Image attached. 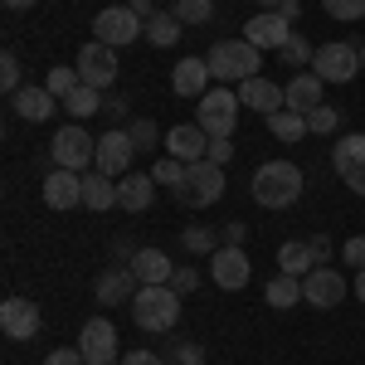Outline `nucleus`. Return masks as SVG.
Returning <instances> with one entry per match:
<instances>
[{"instance_id":"nucleus-42","label":"nucleus","mask_w":365,"mask_h":365,"mask_svg":"<svg viewBox=\"0 0 365 365\" xmlns=\"http://www.w3.org/2000/svg\"><path fill=\"white\" fill-rule=\"evenodd\" d=\"M170 287L185 297V292H195V287H200V273L190 268V263H175V273H170Z\"/></svg>"},{"instance_id":"nucleus-45","label":"nucleus","mask_w":365,"mask_h":365,"mask_svg":"<svg viewBox=\"0 0 365 365\" xmlns=\"http://www.w3.org/2000/svg\"><path fill=\"white\" fill-rule=\"evenodd\" d=\"M229 156H234V141H229V137H210V156H205V161L229 166Z\"/></svg>"},{"instance_id":"nucleus-1","label":"nucleus","mask_w":365,"mask_h":365,"mask_svg":"<svg viewBox=\"0 0 365 365\" xmlns=\"http://www.w3.org/2000/svg\"><path fill=\"white\" fill-rule=\"evenodd\" d=\"M302 170L292 166V161H263V166L253 170V200L263 205V210H287V205H297L302 200Z\"/></svg>"},{"instance_id":"nucleus-43","label":"nucleus","mask_w":365,"mask_h":365,"mask_svg":"<svg viewBox=\"0 0 365 365\" xmlns=\"http://www.w3.org/2000/svg\"><path fill=\"white\" fill-rule=\"evenodd\" d=\"M341 263H351L356 273L365 268V234H356V239H346V244H341Z\"/></svg>"},{"instance_id":"nucleus-6","label":"nucleus","mask_w":365,"mask_h":365,"mask_svg":"<svg viewBox=\"0 0 365 365\" xmlns=\"http://www.w3.org/2000/svg\"><path fill=\"white\" fill-rule=\"evenodd\" d=\"M49 161L63 166V170H93V161H98V141L88 137L78 122H73V127H58L54 141H49Z\"/></svg>"},{"instance_id":"nucleus-32","label":"nucleus","mask_w":365,"mask_h":365,"mask_svg":"<svg viewBox=\"0 0 365 365\" xmlns=\"http://www.w3.org/2000/svg\"><path fill=\"white\" fill-rule=\"evenodd\" d=\"M103 103H108V98H103V93H98V88H78V93H68V98H63V108H68V117H78V122H83V117H93V113H103Z\"/></svg>"},{"instance_id":"nucleus-5","label":"nucleus","mask_w":365,"mask_h":365,"mask_svg":"<svg viewBox=\"0 0 365 365\" xmlns=\"http://www.w3.org/2000/svg\"><path fill=\"white\" fill-rule=\"evenodd\" d=\"M220 195H225V166H215V161H195L185 170V185L175 190L185 210H210Z\"/></svg>"},{"instance_id":"nucleus-26","label":"nucleus","mask_w":365,"mask_h":365,"mask_svg":"<svg viewBox=\"0 0 365 365\" xmlns=\"http://www.w3.org/2000/svg\"><path fill=\"white\" fill-rule=\"evenodd\" d=\"M287 88V108H292V113H302L307 117L312 108H322V78H317V73H292V83H282Z\"/></svg>"},{"instance_id":"nucleus-47","label":"nucleus","mask_w":365,"mask_h":365,"mask_svg":"<svg viewBox=\"0 0 365 365\" xmlns=\"http://www.w3.org/2000/svg\"><path fill=\"white\" fill-rule=\"evenodd\" d=\"M122 365H166V361H161L156 351H127V356H122Z\"/></svg>"},{"instance_id":"nucleus-39","label":"nucleus","mask_w":365,"mask_h":365,"mask_svg":"<svg viewBox=\"0 0 365 365\" xmlns=\"http://www.w3.org/2000/svg\"><path fill=\"white\" fill-rule=\"evenodd\" d=\"M127 132H132V141H137V151H151V146L161 141V132H156V122H151V117H132V122H127Z\"/></svg>"},{"instance_id":"nucleus-54","label":"nucleus","mask_w":365,"mask_h":365,"mask_svg":"<svg viewBox=\"0 0 365 365\" xmlns=\"http://www.w3.org/2000/svg\"><path fill=\"white\" fill-rule=\"evenodd\" d=\"M258 5H263V10H278V5H282V0H258Z\"/></svg>"},{"instance_id":"nucleus-10","label":"nucleus","mask_w":365,"mask_h":365,"mask_svg":"<svg viewBox=\"0 0 365 365\" xmlns=\"http://www.w3.org/2000/svg\"><path fill=\"white\" fill-rule=\"evenodd\" d=\"M331 166H336L341 185L365 200V132H351V137H341L331 146Z\"/></svg>"},{"instance_id":"nucleus-8","label":"nucleus","mask_w":365,"mask_h":365,"mask_svg":"<svg viewBox=\"0 0 365 365\" xmlns=\"http://www.w3.org/2000/svg\"><path fill=\"white\" fill-rule=\"evenodd\" d=\"M253 278V263L244 244H220V249L210 253V282L215 287H225V292H239V287H249Z\"/></svg>"},{"instance_id":"nucleus-19","label":"nucleus","mask_w":365,"mask_h":365,"mask_svg":"<svg viewBox=\"0 0 365 365\" xmlns=\"http://www.w3.org/2000/svg\"><path fill=\"white\" fill-rule=\"evenodd\" d=\"M44 205L49 210H78L83 205V170H63L54 166L44 175Z\"/></svg>"},{"instance_id":"nucleus-33","label":"nucleus","mask_w":365,"mask_h":365,"mask_svg":"<svg viewBox=\"0 0 365 365\" xmlns=\"http://www.w3.org/2000/svg\"><path fill=\"white\" fill-rule=\"evenodd\" d=\"M170 15H175L180 25H210V20H215V0H175Z\"/></svg>"},{"instance_id":"nucleus-4","label":"nucleus","mask_w":365,"mask_h":365,"mask_svg":"<svg viewBox=\"0 0 365 365\" xmlns=\"http://www.w3.org/2000/svg\"><path fill=\"white\" fill-rule=\"evenodd\" d=\"M239 88H210L205 98H200V108H195V122L210 132V137H234V127H239Z\"/></svg>"},{"instance_id":"nucleus-55","label":"nucleus","mask_w":365,"mask_h":365,"mask_svg":"<svg viewBox=\"0 0 365 365\" xmlns=\"http://www.w3.org/2000/svg\"><path fill=\"white\" fill-rule=\"evenodd\" d=\"M361 68H365V44H361Z\"/></svg>"},{"instance_id":"nucleus-44","label":"nucleus","mask_w":365,"mask_h":365,"mask_svg":"<svg viewBox=\"0 0 365 365\" xmlns=\"http://www.w3.org/2000/svg\"><path fill=\"white\" fill-rule=\"evenodd\" d=\"M44 365H88V361H83V351H78V346H58V351L44 356Z\"/></svg>"},{"instance_id":"nucleus-12","label":"nucleus","mask_w":365,"mask_h":365,"mask_svg":"<svg viewBox=\"0 0 365 365\" xmlns=\"http://www.w3.org/2000/svg\"><path fill=\"white\" fill-rule=\"evenodd\" d=\"M132 156H137V141H132L127 127H122V132H103V137H98V161H93V170L122 180V175L132 170Z\"/></svg>"},{"instance_id":"nucleus-51","label":"nucleus","mask_w":365,"mask_h":365,"mask_svg":"<svg viewBox=\"0 0 365 365\" xmlns=\"http://www.w3.org/2000/svg\"><path fill=\"white\" fill-rule=\"evenodd\" d=\"M278 10H282V15H287V20H297V15H302V5H297V0H282Z\"/></svg>"},{"instance_id":"nucleus-50","label":"nucleus","mask_w":365,"mask_h":365,"mask_svg":"<svg viewBox=\"0 0 365 365\" xmlns=\"http://www.w3.org/2000/svg\"><path fill=\"white\" fill-rule=\"evenodd\" d=\"M132 15H137L141 25H146V20H151V15H156V5H151V0H132Z\"/></svg>"},{"instance_id":"nucleus-17","label":"nucleus","mask_w":365,"mask_h":365,"mask_svg":"<svg viewBox=\"0 0 365 365\" xmlns=\"http://www.w3.org/2000/svg\"><path fill=\"white\" fill-rule=\"evenodd\" d=\"M137 273H132V263H117V268H103L98 282H93V292H98V302L103 307H132V297H137Z\"/></svg>"},{"instance_id":"nucleus-25","label":"nucleus","mask_w":365,"mask_h":365,"mask_svg":"<svg viewBox=\"0 0 365 365\" xmlns=\"http://www.w3.org/2000/svg\"><path fill=\"white\" fill-rule=\"evenodd\" d=\"M83 210H98V215L117 210V180H113V175H103V170H83Z\"/></svg>"},{"instance_id":"nucleus-14","label":"nucleus","mask_w":365,"mask_h":365,"mask_svg":"<svg viewBox=\"0 0 365 365\" xmlns=\"http://www.w3.org/2000/svg\"><path fill=\"white\" fill-rule=\"evenodd\" d=\"M341 297H346V278H341L336 268L317 263L307 278H302V302H307V307L327 312V307H341Z\"/></svg>"},{"instance_id":"nucleus-41","label":"nucleus","mask_w":365,"mask_h":365,"mask_svg":"<svg viewBox=\"0 0 365 365\" xmlns=\"http://www.w3.org/2000/svg\"><path fill=\"white\" fill-rule=\"evenodd\" d=\"M331 20H365V0H322Z\"/></svg>"},{"instance_id":"nucleus-30","label":"nucleus","mask_w":365,"mask_h":365,"mask_svg":"<svg viewBox=\"0 0 365 365\" xmlns=\"http://www.w3.org/2000/svg\"><path fill=\"white\" fill-rule=\"evenodd\" d=\"M278 58L287 63V68H297V73H302V68H312V58H317V49L307 44V34H302V29H292V39H287V44L278 49Z\"/></svg>"},{"instance_id":"nucleus-20","label":"nucleus","mask_w":365,"mask_h":365,"mask_svg":"<svg viewBox=\"0 0 365 365\" xmlns=\"http://www.w3.org/2000/svg\"><path fill=\"white\" fill-rule=\"evenodd\" d=\"M239 103H244V108H253V113H263V117H273V113H282V108H287V88L258 73V78H249V83H239Z\"/></svg>"},{"instance_id":"nucleus-27","label":"nucleus","mask_w":365,"mask_h":365,"mask_svg":"<svg viewBox=\"0 0 365 365\" xmlns=\"http://www.w3.org/2000/svg\"><path fill=\"white\" fill-rule=\"evenodd\" d=\"M312 268H317V258H312L307 239H302V244L292 239V244H282V249H278V273H287V278H307Z\"/></svg>"},{"instance_id":"nucleus-29","label":"nucleus","mask_w":365,"mask_h":365,"mask_svg":"<svg viewBox=\"0 0 365 365\" xmlns=\"http://www.w3.org/2000/svg\"><path fill=\"white\" fill-rule=\"evenodd\" d=\"M268 132H273L278 141H302V137H307V117L292 113V108H282V113L268 117Z\"/></svg>"},{"instance_id":"nucleus-21","label":"nucleus","mask_w":365,"mask_h":365,"mask_svg":"<svg viewBox=\"0 0 365 365\" xmlns=\"http://www.w3.org/2000/svg\"><path fill=\"white\" fill-rule=\"evenodd\" d=\"M156 205V180H151V170L146 175H122L117 180V210H127V215H141V210H151Z\"/></svg>"},{"instance_id":"nucleus-23","label":"nucleus","mask_w":365,"mask_h":365,"mask_svg":"<svg viewBox=\"0 0 365 365\" xmlns=\"http://www.w3.org/2000/svg\"><path fill=\"white\" fill-rule=\"evenodd\" d=\"M54 93L49 88H39V83H25L15 98H10V108H15V117H25V122H49L54 117Z\"/></svg>"},{"instance_id":"nucleus-37","label":"nucleus","mask_w":365,"mask_h":365,"mask_svg":"<svg viewBox=\"0 0 365 365\" xmlns=\"http://www.w3.org/2000/svg\"><path fill=\"white\" fill-rule=\"evenodd\" d=\"M0 88H5V98H15L25 88V68H20V58L10 54V49L0 54Z\"/></svg>"},{"instance_id":"nucleus-53","label":"nucleus","mask_w":365,"mask_h":365,"mask_svg":"<svg viewBox=\"0 0 365 365\" xmlns=\"http://www.w3.org/2000/svg\"><path fill=\"white\" fill-rule=\"evenodd\" d=\"M356 297H361V302H365V268H361V273H356Z\"/></svg>"},{"instance_id":"nucleus-11","label":"nucleus","mask_w":365,"mask_h":365,"mask_svg":"<svg viewBox=\"0 0 365 365\" xmlns=\"http://www.w3.org/2000/svg\"><path fill=\"white\" fill-rule=\"evenodd\" d=\"M141 29H146V25L132 15V5H108V10H98V15H93V34H98L103 44H113V49L132 44Z\"/></svg>"},{"instance_id":"nucleus-2","label":"nucleus","mask_w":365,"mask_h":365,"mask_svg":"<svg viewBox=\"0 0 365 365\" xmlns=\"http://www.w3.org/2000/svg\"><path fill=\"white\" fill-rule=\"evenodd\" d=\"M132 322H137V331H170L175 322H180V292L161 282V287H137V297H132Z\"/></svg>"},{"instance_id":"nucleus-34","label":"nucleus","mask_w":365,"mask_h":365,"mask_svg":"<svg viewBox=\"0 0 365 365\" xmlns=\"http://www.w3.org/2000/svg\"><path fill=\"white\" fill-rule=\"evenodd\" d=\"M180 244H185V253H205L210 258V253L220 249V234L210 225H190V229H180Z\"/></svg>"},{"instance_id":"nucleus-13","label":"nucleus","mask_w":365,"mask_h":365,"mask_svg":"<svg viewBox=\"0 0 365 365\" xmlns=\"http://www.w3.org/2000/svg\"><path fill=\"white\" fill-rule=\"evenodd\" d=\"M39 327H44L39 302H29V297H5V302H0V331L10 341H34Z\"/></svg>"},{"instance_id":"nucleus-48","label":"nucleus","mask_w":365,"mask_h":365,"mask_svg":"<svg viewBox=\"0 0 365 365\" xmlns=\"http://www.w3.org/2000/svg\"><path fill=\"white\" fill-rule=\"evenodd\" d=\"M103 113H113V117H127V113H132V103H127L122 93H108V103H103Z\"/></svg>"},{"instance_id":"nucleus-15","label":"nucleus","mask_w":365,"mask_h":365,"mask_svg":"<svg viewBox=\"0 0 365 365\" xmlns=\"http://www.w3.org/2000/svg\"><path fill=\"white\" fill-rule=\"evenodd\" d=\"M78 351H83L88 365H113L117 361V327L108 322V317L83 322V331H78Z\"/></svg>"},{"instance_id":"nucleus-49","label":"nucleus","mask_w":365,"mask_h":365,"mask_svg":"<svg viewBox=\"0 0 365 365\" xmlns=\"http://www.w3.org/2000/svg\"><path fill=\"white\" fill-rule=\"evenodd\" d=\"M244 234H249V225H239V220H229V225H225V244H244Z\"/></svg>"},{"instance_id":"nucleus-38","label":"nucleus","mask_w":365,"mask_h":365,"mask_svg":"<svg viewBox=\"0 0 365 365\" xmlns=\"http://www.w3.org/2000/svg\"><path fill=\"white\" fill-rule=\"evenodd\" d=\"M166 356H170L175 365H200V361H205V346H200V341H185V336H175V341L166 346Z\"/></svg>"},{"instance_id":"nucleus-46","label":"nucleus","mask_w":365,"mask_h":365,"mask_svg":"<svg viewBox=\"0 0 365 365\" xmlns=\"http://www.w3.org/2000/svg\"><path fill=\"white\" fill-rule=\"evenodd\" d=\"M307 249H312V258H317V263H331V239H327V234H312Z\"/></svg>"},{"instance_id":"nucleus-24","label":"nucleus","mask_w":365,"mask_h":365,"mask_svg":"<svg viewBox=\"0 0 365 365\" xmlns=\"http://www.w3.org/2000/svg\"><path fill=\"white\" fill-rule=\"evenodd\" d=\"M132 273H137L141 287H161V282H170L175 263H170L161 249H137V258H132Z\"/></svg>"},{"instance_id":"nucleus-9","label":"nucleus","mask_w":365,"mask_h":365,"mask_svg":"<svg viewBox=\"0 0 365 365\" xmlns=\"http://www.w3.org/2000/svg\"><path fill=\"white\" fill-rule=\"evenodd\" d=\"M73 68H78V78H83L88 88L108 93V88L117 83V49H113V44H103V39H93V44H83V49H78Z\"/></svg>"},{"instance_id":"nucleus-16","label":"nucleus","mask_w":365,"mask_h":365,"mask_svg":"<svg viewBox=\"0 0 365 365\" xmlns=\"http://www.w3.org/2000/svg\"><path fill=\"white\" fill-rule=\"evenodd\" d=\"M244 39H249L253 49H273V54H278L282 44L292 39V20H287L282 10H258L249 25H244Z\"/></svg>"},{"instance_id":"nucleus-7","label":"nucleus","mask_w":365,"mask_h":365,"mask_svg":"<svg viewBox=\"0 0 365 365\" xmlns=\"http://www.w3.org/2000/svg\"><path fill=\"white\" fill-rule=\"evenodd\" d=\"M312 73H317L322 83H351L356 73H365V68H361V49H356V44H346V39L322 44L317 58H312Z\"/></svg>"},{"instance_id":"nucleus-28","label":"nucleus","mask_w":365,"mask_h":365,"mask_svg":"<svg viewBox=\"0 0 365 365\" xmlns=\"http://www.w3.org/2000/svg\"><path fill=\"white\" fill-rule=\"evenodd\" d=\"M263 302H268V307H278V312L297 307V302H302V278H287V273H278V278L263 287Z\"/></svg>"},{"instance_id":"nucleus-3","label":"nucleus","mask_w":365,"mask_h":365,"mask_svg":"<svg viewBox=\"0 0 365 365\" xmlns=\"http://www.w3.org/2000/svg\"><path fill=\"white\" fill-rule=\"evenodd\" d=\"M258 54L263 49H253L249 39H220L210 54H205V63H210V73L220 78V83H249V78H258Z\"/></svg>"},{"instance_id":"nucleus-36","label":"nucleus","mask_w":365,"mask_h":365,"mask_svg":"<svg viewBox=\"0 0 365 365\" xmlns=\"http://www.w3.org/2000/svg\"><path fill=\"white\" fill-rule=\"evenodd\" d=\"M185 161H175V156H161V161H156V166H151V180H156V185H175V190H180V185H185Z\"/></svg>"},{"instance_id":"nucleus-18","label":"nucleus","mask_w":365,"mask_h":365,"mask_svg":"<svg viewBox=\"0 0 365 365\" xmlns=\"http://www.w3.org/2000/svg\"><path fill=\"white\" fill-rule=\"evenodd\" d=\"M166 156L185 161V166L205 161V156H210V132H205L200 122H180V127H170V132H166Z\"/></svg>"},{"instance_id":"nucleus-35","label":"nucleus","mask_w":365,"mask_h":365,"mask_svg":"<svg viewBox=\"0 0 365 365\" xmlns=\"http://www.w3.org/2000/svg\"><path fill=\"white\" fill-rule=\"evenodd\" d=\"M44 88H49V93H54L58 103H63L68 93H78V88H83V78H78V68L58 63V68H49V78H44Z\"/></svg>"},{"instance_id":"nucleus-22","label":"nucleus","mask_w":365,"mask_h":365,"mask_svg":"<svg viewBox=\"0 0 365 365\" xmlns=\"http://www.w3.org/2000/svg\"><path fill=\"white\" fill-rule=\"evenodd\" d=\"M210 78H215V73H210L205 58H180V63L170 68V88H175L180 98H205V93H210Z\"/></svg>"},{"instance_id":"nucleus-40","label":"nucleus","mask_w":365,"mask_h":365,"mask_svg":"<svg viewBox=\"0 0 365 365\" xmlns=\"http://www.w3.org/2000/svg\"><path fill=\"white\" fill-rule=\"evenodd\" d=\"M307 132H312V137H331V132H336V108H327V103L312 108V113H307Z\"/></svg>"},{"instance_id":"nucleus-52","label":"nucleus","mask_w":365,"mask_h":365,"mask_svg":"<svg viewBox=\"0 0 365 365\" xmlns=\"http://www.w3.org/2000/svg\"><path fill=\"white\" fill-rule=\"evenodd\" d=\"M5 10H34V0H0Z\"/></svg>"},{"instance_id":"nucleus-31","label":"nucleus","mask_w":365,"mask_h":365,"mask_svg":"<svg viewBox=\"0 0 365 365\" xmlns=\"http://www.w3.org/2000/svg\"><path fill=\"white\" fill-rule=\"evenodd\" d=\"M146 39H151V44H156V49H170V44H175V39H180V20H175V15H161V10H156V15H151V20H146Z\"/></svg>"}]
</instances>
